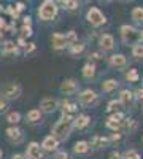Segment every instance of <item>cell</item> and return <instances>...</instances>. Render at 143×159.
Returning <instances> with one entry per match:
<instances>
[{
	"label": "cell",
	"instance_id": "41",
	"mask_svg": "<svg viewBox=\"0 0 143 159\" xmlns=\"http://www.w3.org/2000/svg\"><path fill=\"white\" fill-rule=\"evenodd\" d=\"M110 159H123V154L118 153V151H113V153L110 154Z\"/></svg>",
	"mask_w": 143,
	"mask_h": 159
},
{
	"label": "cell",
	"instance_id": "12",
	"mask_svg": "<svg viewBox=\"0 0 143 159\" xmlns=\"http://www.w3.org/2000/svg\"><path fill=\"white\" fill-rule=\"evenodd\" d=\"M99 46L103 51H111L114 48V37L111 34H102L99 37Z\"/></svg>",
	"mask_w": 143,
	"mask_h": 159
},
{
	"label": "cell",
	"instance_id": "48",
	"mask_svg": "<svg viewBox=\"0 0 143 159\" xmlns=\"http://www.w3.org/2000/svg\"><path fill=\"white\" fill-rule=\"evenodd\" d=\"M99 2H103V3H108V2H111V0H99Z\"/></svg>",
	"mask_w": 143,
	"mask_h": 159
},
{
	"label": "cell",
	"instance_id": "36",
	"mask_svg": "<svg viewBox=\"0 0 143 159\" xmlns=\"http://www.w3.org/2000/svg\"><path fill=\"white\" fill-rule=\"evenodd\" d=\"M7 13H8V15L15 19V21L19 18V11L16 10V7H7Z\"/></svg>",
	"mask_w": 143,
	"mask_h": 159
},
{
	"label": "cell",
	"instance_id": "10",
	"mask_svg": "<svg viewBox=\"0 0 143 159\" xmlns=\"http://www.w3.org/2000/svg\"><path fill=\"white\" fill-rule=\"evenodd\" d=\"M5 134H7L8 140H10V142H13V143H21V142H22V139H24L22 130H21L16 124L10 126V127L5 130Z\"/></svg>",
	"mask_w": 143,
	"mask_h": 159
},
{
	"label": "cell",
	"instance_id": "49",
	"mask_svg": "<svg viewBox=\"0 0 143 159\" xmlns=\"http://www.w3.org/2000/svg\"><path fill=\"white\" fill-rule=\"evenodd\" d=\"M75 2H78V3H80V2H86V0H75Z\"/></svg>",
	"mask_w": 143,
	"mask_h": 159
},
{
	"label": "cell",
	"instance_id": "46",
	"mask_svg": "<svg viewBox=\"0 0 143 159\" xmlns=\"http://www.w3.org/2000/svg\"><path fill=\"white\" fill-rule=\"evenodd\" d=\"M11 159H25V157H24L22 154H13V156H11Z\"/></svg>",
	"mask_w": 143,
	"mask_h": 159
},
{
	"label": "cell",
	"instance_id": "33",
	"mask_svg": "<svg viewBox=\"0 0 143 159\" xmlns=\"http://www.w3.org/2000/svg\"><path fill=\"white\" fill-rule=\"evenodd\" d=\"M65 40H67V46H69V45H73V43H76V42H78L76 32H75V30H69V32L65 34Z\"/></svg>",
	"mask_w": 143,
	"mask_h": 159
},
{
	"label": "cell",
	"instance_id": "9",
	"mask_svg": "<svg viewBox=\"0 0 143 159\" xmlns=\"http://www.w3.org/2000/svg\"><path fill=\"white\" fill-rule=\"evenodd\" d=\"M57 107H59V102L56 99H53V97H45V99L40 100L42 113H53V111L57 110Z\"/></svg>",
	"mask_w": 143,
	"mask_h": 159
},
{
	"label": "cell",
	"instance_id": "47",
	"mask_svg": "<svg viewBox=\"0 0 143 159\" xmlns=\"http://www.w3.org/2000/svg\"><path fill=\"white\" fill-rule=\"evenodd\" d=\"M140 42H143V30L140 32Z\"/></svg>",
	"mask_w": 143,
	"mask_h": 159
},
{
	"label": "cell",
	"instance_id": "4",
	"mask_svg": "<svg viewBox=\"0 0 143 159\" xmlns=\"http://www.w3.org/2000/svg\"><path fill=\"white\" fill-rule=\"evenodd\" d=\"M86 19H87V22L92 25V27H102V25L107 22L105 15H103V13H102L97 7H91V8L87 10Z\"/></svg>",
	"mask_w": 143,
	"mask_h": 159
},
{
	"label": "cell",
	"instance_id": "27",
	"mask_svg": "<svg viewBox=\"0 0 143 159\" xmlns=\"http://www.w3.org/2000/svg\"><path fill=\"white\" fill-rule=\"evenodd\" d=\"M123 127H126L127 134H134V132L137 130V127H138V123L135 121V119H126V121L123 123Z\"/></svg>",
	"mask_w": 143,
	"mask_h": 159
},
{
	"label": "cell",
	"instance_id": "3",
	"mask_svg": "<svg viewBox=\"0 0 143 159\" xmlns=\"http://www.w3.org/2000/svg\"><path fill=\"white\" fill-rule=\"evenodd\" d=\"M121 38H123V43L124 45H135L140 42V32L134 27V25H129V24H124L121 25Z\"/></svg>",
	"mask_w": 143,
	"mask_h": 159
},
{
	"label": "cell",
	"instance_id": "29",
	"mask_svg": "<svg viewBox=\"0 0 143 159\" xmlns=\"http://www.w3.org/2000/svg\"><path fill=\"white\" fill-rule=\"evenodd\" d=\"M138 72H137V69H129L127 70V73H126V80L129 83H137L138 81Z\"/></svg>",
	"mask_w": 143,
	"mask_h": 159
},
{
	"label": "cell",
	"instance_id": "34",
	"mask_svg": "<svg viewBox=\"0 0 143 159\" xmlns=\"http://www.w3.org/2000/svg\"><path fill=\"white\" fill-rule=\"evenodd\" d=\"M123 159H141V157H140L138 151H135V150H129V151H126V153L123 154Z\"/></svg>",
	"mask_w": 143,
	"mask_h": 159
},
{
	"label": "cell",
	"instance_id": "31",
	"mask_svg": "<svg viewBox=\"0 0 143 159\" xmlns=\"http://www.w3.org/2000/svg\"><path fill=\"white\" fill-rule=\"evenodd\" d=\"M132 56L135 59H143V45L141 43L132 45Z\"/></svg>",
	"mask_w": 143,
	"mask_h": 159
},
{
	"label": "cell",
	"instance_id": "22",
	"mask_svg": "<svg viewBox=\"0 0 143 159\" xmlns=\"http://www.w3.org/2000/svg\"><path fill=\"white\" fill-rule=\"evenodd\" d=\"M124 110V103L118 99V100H111L107 105V111L108 113H116V111H123Z\"/></svg>",
	"mask_w": 143,
	"mask_h": 159
},
{
	"label": "cell",
	"instance_id": "11",
	"mask_svg": "<svg viewBox=\"0 0 143 159\" xmlns=\"http://www.w3.org/2000/svg\"><path fill=\"white\" fill-rule=\"evenodd\" d=\"M27 159H43V153H42V147L37 142H30L27 145V151H25Z\"/></svg>",
	"mask_w": 143,
	"mask_h": 159
},
{
	"label": "cell",
	"instance_id": "15",
	"mask_svg": "<svg viewBox=\"0 0 143 159\" xmlns=\"http://www.w3.org/2000/svg\"><path fill=\"white\" fill-rule=\"evenodd\" d=\"M89 143V147L91 148H96V150H102V148H105L107 145L110 143V139L108 137H103V135H94L92 139H91Z\"/></svg>",
	"mask_w": 143,
	"mask_h": 159
},
{
	"label": "cell",
	"instance_id": "6",
	"mask_svg": "<svg viewBox=\"0 0 143 159\" xmlns=\"http://www.w3.org/2000/svg\"><path fill=\"white\" fill-rule=\"evenodd\" d=\"M78 83L76 80H64V81L60 83L59 86V91L62 92V94H65V96H72V94H76L78 92Z\"/></svg>",
	"mask_w": 143,
	"mask_h": 159
},
{
	"label": "cell",
	"instance_id": "25",
	"mask_svg": "<svg viewBox=\"0 0 143 159\" xmlns=\"http://www.w3.org/2000/svg\"><path fill=\"white\" fill-rule=\"evenodd\" d=\"M134 92L132 91H129V89H124L121 91V94H119V100L124 103V105H129V103H132L134 102Z\"/></svg>",
	"mask_w": 143,
	"mask_h": 159
},
{
	"label": "cell",
	"instance_id": "21",
	"mask_svg": "<svg viewBox=\"0 0 143 159\" xmlns=\"http://www.w3.org/2000/svg\"><path fill=\"white\" fill-rule=\"evenodd\" d=\"M89 150H91L89 143H87V142H84V140L76 142V143H75V147H73V151H75L76 154H86Z\"/></svg>",
	"mask_w": 143,
	"mask_h": 159
},
{
	"label": "cell",
	"instance_id": "14",
	"mask_svg": "<svg viewBox=\"0 0 143 159\" xmlns=\"http://www.w3.org/2000/svg\"><path fill=\"white\" fill-rule=\"evenodd\" d=\"M108 64L113 69H124L127 65V59L124 54H113L108 57Z\"/></svg>",
	"mask_w": 143,
	"mask_h": 159
},
{
	"label": "cell",
	"instance_id": "40",
	"mask_svg": "<svg viewBox=\"0 0 143 159\" xmlns=\"http://www.w3.org/2000/svg\"><path fill=\"white\" fill-rule=\"evenodd\" d=\"M134 97L135 99H138V100H143V89L140 88V89H137L135 92H134Z\"/></svg>",
	"mask_w": 143,
	"mask_h": 159
},
{
	"label": "cell",
	"instance_id": "45",
	"mask_svg": "<svg viewBox=\"0 0 143 159\" xmlns=\"http://www.w3.org/2000/svg\"><path fill=\"white\" fill-rule=\"evenodd\" d=\"M15 7H16V10H18L19 13H21V11H24V8H25V5H24V3H16Z\"/></svg>",
	"mask_w": 143,
	"mask_h": 159
},
{
	"label": "cell",
	"instance_id": "50",
	"mask_svg": "<svg viewBox=\"0 0 143 159\" xmlns=\"http://www.w3.org/2000/svg\"><path fill=\"white\" fill-rule=\"evenodd\" d=\"M2 11H3V7H2V5H0V13H2Z\"/></svg>",
	"mask_w": 143,
	"mask_h": 159
},
{
	"label": "cell",
	"instance_id": "26",
	"mask_svg": "<svg viewBox=\"0 0 143 159\" xmlns=\"http://www.w3.org/2000/svg\"><path fill=\"white\" fill-rule=\"evenodd\" d=\"M27 121L29 123H37V121H40L42 119V110L40 108H32L30 111H27Z\"/></svg>",
	"mask_w": 143,
	"mask_h": 159
},
{
	"label": "cell",
	"instance_id": "2",
	"mask_svg": "<svg viewBox=\"0 0 143 159\" xmlns=\"http://www.w3.org/2000/svg\"><path fill=\"white\" fill-rule=\"evenodd\" d=\"M59 5L56 3V0H45L38 8V18L42 21H53L57 16Z\"/></svg>",
	"mask_w": 143,
	"mask_h": 159
},
{
	"label": "cell",
	"instance_id": "23",
	"mask_svg": "<svg viewBox=\"0 0 143 159\" xmlns=\"http://www.w3.org/2000/svg\"><path fill=\"white\" fill-rule=\"evenodd\" d=\"M56 3H59L67 11H76L78 10V2H75V0H56Z\"/></svg>",
	"mask_w": 143,
	"mask_h": 159
},
{
	"label": "cell",
	"instance_id": "18",
	"mask_svg": "<svg viewBox=\"0 0 143 159\" xmlns=\"http://www.w3.org/2000/svg\"><path fill=\"white\" fill-rule=\"evenodd\" d=\"M2 54L3 56H10V54H19V46L15 42H5L2 46Z\"/></svg>",
	"mask_w": 143,
	"mask_h": 159
},
{
	"label": "cell",
	"instance_id": "5",
	"mask_svg": "<svg viewBox=\"0 0 143 159\" xmlns=\"http://www.w3.org/2000/svg\"><path fill=\"white\" fill-rule=\"evenodd\" d=\"M2 94H3V97L8 99V100H16V99L22 94V86H21L19 83H8V84L3 86Z\"/></svg>",
	"mask_w": 143,
	"mask_h": 159
},
{
	"label": "cell",
	"instance_id": "19",
	"mask_svg": "<svg viewBox=\"0 0 143 159\" xmlns=\"http://www.w3.org/2000/svg\"><path fill=\"white\" fill-rule=\"evenodd\" d=\"M81 73H83V76H84L86 80H92V78L96 76V64H94L92 61L86 62V64L83 65Z\"/></svg>",
	"mask_w": 143,
	"mask_h": 159
},
{
	"label": "cell",
	"instance_id": "20",
	"mask_svg": "<svg viewBox=\"0 0 143 159\" xmlns=\"http://www.w3.org/2000/svg\"><path fill=\"white\" fill-rule=\"evenodd\" d=\"M118 86H119L118 80L110 78V80H105V81L102 83V91H103V92H111V91H114Z\"/></svg>",
	"mask_w": 143,
	"mask_h": 159
},
{
	"label": "cell",
	"instance_id": "39",
	"mask_svg": "<svg viewBox=\"0 0 143 159\" xmlns=\"http://www.w3.org/2000/svg\"><path fill=\"white\" fill-rule=\"evenodd\" d=\"M54 159H69V154L65 151H57L56 156H54Z\"/></svg>",
	"mask_w": 143,
	"mask_h": 159
},
{
	"label": "cell",
	"instance_id": "35",
	"mask_svg": "<svg viewBox=\"0 0 143 159\" xmlns=\"http://www.w3.org/2000/svg\"><path fill=\"white\" fill-rule=\"evenodd\" d=\"M32 27L30 25H22L21 27V37L22 38H29V37H32Z\"/></svg>",
	"mask_w": 143,
	"mask_h": 159
},
{
	"label": "cell",
	"instance_id": "32",
	"mask_svg": "<svg viewBox=\"0 0 143 159\" xmlns=\"http://www.w3.org/2000/svg\"><path fill=\"white\" fill-rule=\"evenodd\" d=\"M69 51H70V54H81V52L84 51V43H73V45H69Z\"/></svg>",
	"mask_w": 143,
	"mask_h": 159
},
{
	"label": "cell",
	"instance_id": "28",
	"mask_svg": "<svg viewBox=\"0 0 143 159\" xmlns=\"http://www.w3.org/2000/svg\"><path fill=\"white\" fill-rule=\"evenodd\" d=\"M76 108H78L76 103H73V102H64V103H62V113H65V115L75 113Z\"/></svg>",
	"mask_w": 143,
	"mask_h": 159
},
{
	"label": "cell",
	"instance_id": "43",
	"mask_svg": "<svg viewBox=\"0 0 143 159\" xmlns=\"http://www.w3.org/2000/svg\"><path fill=\"white\" fill-rule=\"evenodd\" d=\"M22 25H32V18L30 16H25L22 21Z\"/></svg>",
	"mask_w": 143,
	"mask_h": 159
},
{
	"label": "cell",
	"instance_id": "37",
	"mask_svg": "<svg viewBox=\"0 0 143 159\" xmlns=\"http://www.w3.org/2000/svg\"><path fill=\"white\" fill-rule=\"evenodd\" d=\"M7 108H8V99L0 97V113H3Z\"/></svg>",
	"mask_w": 143,
	"mask_h": 159
},
{
	"label": "cell",
	"instance_id": "1",
	"mask_svg": "<svg viewBox=\"0 0 143 159\" xmlns=\"http://www.w3.org/2000/svg\"><path fill=\"white\" fill-rule=\"evenodd\" d=\"M72 129H73V118H72V115L62 113L60 119L53 126V130H51L53 134L51 135H54L59 142H64V140L69 139Z\"/></svg>",
	"mask_w": 143,
	"mask_h": 159
},
{
	"label": "cell",
	"instance_id": "17",
	"mask_svg": "<svg viewBox=\"0 0 143 159\" xmlns=\"http://www.w3.org/2000/svg\"><path fill=\"white\" fill-rule=\"evenodd\" d=\"M89 123H91V118L87 115H84V113L78 115L76 118H73V127L75 129H84V127L89 126Z\"/></svg>",
	"mask_w": 143,
	"mask_h": 159
},
{
	"label": "cell",
	"instance_id": "44",
	"mask_svg": "<svg viewBox=\"0 0 143 159\" xmlns=\"http://www.w3.org/2000/svg\"><path fill=\"white\" fill-rule=\"evenodd\" d=\"M89 57L92 59V61H99V59H100V52H91Z\"/></svg>",
	"mask_w": 143,
	"mask_h": 159
},
{
	"label": "cell",
	"instance_id": "24",
	"mask_svg": "<svg viewBox=\"0 0 143 159\" xmlns=\"http://www.w3.org/2000/svg\"><path fill=\"white\" fill-rule=\"evenodd\" d=\"M131 18L135 24H143V8L141 7H135L131 11Z\"/></svg>",
	"mask_w": 143,
	"mask_h": 159
},
{
	"label": "cell",
	"instance_id": "42",
	"mask_svg": "<svg viewBox=\"0 0 143 159\" xmlns=\"http://www.w3.org/2000/svg\"><path fill=\"white\" fill-rule=\"evenodd\" d=\"M5 29H7V21H5L2 16H0V30L5 32Z\"/></svg>",
	"mask_w": 143,
	"mask_h": 159
},
{
	"label": "cell",
	"instance_id": "13",
	"mask_svg": "<svg viewBox=\"0 0 143 159\" xmlns=\"http://www.w3.org/2000/svg\"><path fill=\"white\" fill-rule=\"evenodd\" d=\"M42 150H45V151H49V153H53V151H57V147H59V140L54 137V135H48V137H45L43 139V142H42Z\"/></svg>",
	"mask_w": 143,
	"mask_h": 159
},
{
	"label": "cell",
	"instance_id": "7",
	"mask_svg": "<svg viewBox=\"0 0 143 159\" xmlns=\"http://www.w3.org/2000/svg\"><path fill=\"white\" fill-rule=\"evenodd\" d=\"M97 92L92 91V89H84L78 94V100H80L81 105H92L97 102Z\"/></svg>",
	"mask_w": 143,
	"mask_h": 159
},
{
	"label": "cell",
	"instance_id": "38",
	"mask_svg": "<svg viewBox=\"0 0 143 159\" xmlns=\"http://www.w3.org/2000/svg\"><path fill=\"white\" fill-rule=\"evenodd\" d=\"M35 43H25V46H24V52L25 54H29V52H32V51H35Z\"/></svg>",
	"mask_w": 143,
	"mask_h": 159
},
{
	"label": "cell",
	"instance_id": "30",
	"mask_svg": "<svg viewBox=\"0 0 143 159\" xmlns=\"http://www.w3.org/2000/svg\"><path fill=\"white\" fill-rule=\"evenodd\" d=\"M7 121H8L10 124H18V123L21 121V113H19V111H10V113L7 115Z\"/></svg>",
	"mask_w": 143,
	"mask_h": 159
},
{
	"label": "cell",
	"instance_id": "16",
	"mask_svg": "<svg viewBox=\"0 0 143 159\" xmlns=\"http://www.w3.org/2000/svg\"><path fill=\"white\" fill-rule=\"evenodd\" d=\"M51 43H53V48L54 49H64L67 46V40H65V35L60 34V32H56L51 35Z\"/></svg>",
	"mask_w": 143,
	"mask_h": 159
},
{
	"label": "cell",
	"instance_id": "8",
	"mask_svg": "<svg viewBox=\"0 0 143 159\" xmlns=\"http://www.w3.org/2000/svg\"><path fill=\"white\" fill-rule=\"evenodd\" d=\"M123 113L121 111H116V113H113L108 119H107V123H105V126L108 127V129H111V130H121L123 129Z\"/></svg>",
	"mask_w": 143,
	"mask_h": 159
}]
</instances>
